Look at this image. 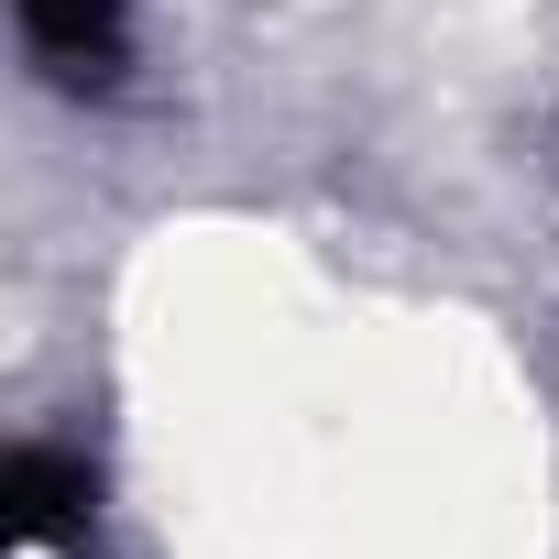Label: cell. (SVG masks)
I'll return each mask as SVG.
<instances>
[{
    "label": "cell",
    "mask_w": 559,
    "mask_h": 559,
    "mask_svg": "<svg viewBox=\"0 0 559 559\" xmlns=\"http://www.w3.org/2000/svg\"><path fill=\"white\" fill-rule=\"evenodd\" d=\"M23 45H34L56 78L99 88V78L121 67V0H23Z\"/></svg>",
    "instance_id": "cell-1"
},
{
    "label": "cell",
    "mask_w": 559,
    "mask_h": 559,
    "mask_svg": "<svg viewBox=\"0 0 559 559\" xmlns=\"http://www.w3.org/2000/svg\"><path fill=\"white\" fill-rule=\"evenodd\" d=\"M78 526H88V472L56 461V450H23L12 461V537L23 548H67Z\"/></svg>",
    "instance_id": "cell-2"
}]
</instances>
